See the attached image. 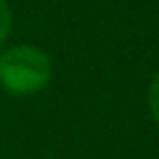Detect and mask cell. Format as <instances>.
Here are the masks:
<instances>
[{
  "mask_svg": "<svg viewBox=\"0 0 159 159\" xmlns=\"http://www.w3.org/2000/svg\"><path fill=\"white\" fill-rule=\"evenodd\" d=\"M52 80V60L35 45H10L0 52V87L7 94L27 97L42 92Z\"/></svg>",
  "mask_w": 159,
  "mask_h": 159,
  "instance_id": "6da1fadb",
  "label": "cell"
},
{
  "mask_svg": "<svg viewBox=\"0 0 159 159\" xmlns=\"http://www.w3.org/2000/svg\"><path fill=\"white\" fill-rule=\"evenodd\" d=\"M147 102H149V112L154 117V122L159 124V72L152 77L149 82V92H147Z\"/></svg>",
  "mask_w": 159,
  "mask_h": 159,
  "instance_id": "7a4b0ae2",
  "label": "cell"
},
{
  "mask_svg": "<svg viewBox=\"0 0 159 159\" xmlns=\"http://www.w3.org/2000/svg\"><path fill=\"white\" fill-rule=\"evenodd\" d=\"M10 27H12V12H10V5H7V0H0V47L5 45L7 35H10Z\"/></svg>",
  "mask_w": 159,
  "mask_h": 159,
  "instance_id": "3957f363",
  "label": "cell"
}]
</instances>
